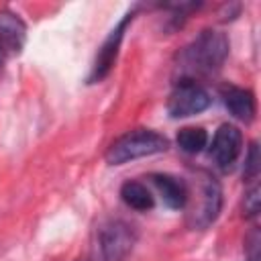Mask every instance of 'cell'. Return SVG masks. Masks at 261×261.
<instances>
[{"instance_id":"1","label":"cell","mask_w":261,"mask_h":261,"mask_svg":"<svg viewBox=\"0 0 261 261\" xmlns=\"http://www.w3.org/2000/svg\"><path fill=\"white\" fill-rule=\"evenodd\" d=\"M228 55V39L218 31H202L179 55V69L186 77L194 80V75H210L218 71Z\"/></svg>"},{"instance_id":"2","label":"cell","mask_w":261,"mask_h":261,"mask_svg":"<svg viewBox=\"0 0 261 261\" xmlns=\"http://www.w3.org/2000/svg\"><path fill=\"white\" fill-rule=\"evenodd\" d=\"M190 204L188 212V224L192 228H206L210 226L222 208V190L220 184L206 171H200L196 175V186L194 190L188 188V200Z\"/></svg>"},{"instance_id":"3","label":"cell","mask_w":261,"mask_h":261,"mask_svg":"<svg viewBox=\"0 0 261 261\" xmlns=\"http://www.w3.org/2000/svg\"><path fill=\"white\" fill-rule=\"evenodd\" d=\"M167 149V139L155 130L139 128L118 137L106 151V161L110 165H122L141 157L163 153Z\"/></svg>"},{"instance_id":"4","label":"cell","mask_w":261,"mask_h":261,"mask_svg":"<svg viewBox=\"0 0 261 261\" xmlns=\"http://www.w3.org/2000/svg\"><path fill=\"white\" fill-rule=\"evenodd\" d=\"M137 243V230L133 224L110 218L96 230V257L98 261H124Z\"/></svg>"},{"instance_id":"5","label":"cell","mask_w":261,"mask_h":261,"mask_svg":"<svg viewBox=\"0 0 261 261\" xmlns=\"http://www.w3.org/2000/svg\"><path fill=\"white\" fill-rule=\"evenodd\" d=\"M210 106V94L196 80H179L169 94L167 112L171 118H186Z\"/></svg>"},{"instance_id":"6","label":"cell","mask_w":261,"mask_h":261,"mask_svg":"<svg viewBox=\"0 0 261 261\" xmlns=\"http://www.w3.org/2000/svg\"><path fill=\"white\" fill-rule=\"evenodd\" d=\"M133 16H135V10H130V12H126L124 16H122V20L110 31V35L104 39V43H102V47L98 49V55H96V61H94V65H92V73H90V84H96V82H102L108 73H110V69H112V65H114V61H116V55H118V47H120V41H122V37H124V31H126V27H128V22L133 20Z\"/></svg>"},{"instance_id":"7","label":"cell","mask_w":261,"mask_h":261,"mask_svg":"<svg viewBox=\"0 0 261 261\" xmlns=\"http://www.w3.org/2000/svg\"><path fill=\"white\" fill-rule=\"evenodd\" d=\"M243 149V135L237 126L232 124H222L210 145V159L220 167V169H228L237 157L241 155Z\"/></svg>"},{"instance_id":"8","label":"cell","mask_w":261,"mask_h":261,"mask_svg":"<svg viewBox=\"0 0 261 261\" xmlns=\"http://www.w3.org/2000/svg\"><path fill=\"white\" fill-rule=\"evenodd\" d=\"M222 100H224L226 110H228L234 118H239V120H243V122H251V120L255 118L257 106H255V96H253V92H249V90H245V88L228 86V88L222 90Z\"/></svg>"},{"instance_id":"9","label":"cell","mask_w":261,"mask_h":261,"mask_svg":"<svg viewBox=\"0 0 261 261\" xmlns=\"http://www.w3.org/2000/svg\"><path fill=\"white\" fill-rule=\"evenodd\" d=\"M153 184L157 186L163 202L173 208V210H179V208H186V200H188V186L177 179V177H171V175H165V173H155L153 177Z\"/></svg>"},{"instance_id":"10","label":"cell","mask_w":261,"mask_h":261,"mask_svg":"<svg viewBox=\"0 0 261 261\" xmlns=\"http://www.w3.org/2000/svg\"><path fill=\"white\" fill-rule=\"evenodd\" d=\"M24 39H27L24 22L16 14L2 10L0 12V43L4 45V49L20 51V47L24 45Z\"/></svg>"},{"instance_id":"11","label":"cell","mask_w":261,"mask_h":261,"mask_svg":"<svg viewBox=\"0 0 261 261\" xmlns=\"http://www.w3.org/2000/svg\"><path fill=\"white\" fill-rule=\"evenodd\" d=\"M120 198H122V202H124L128 208L139 210V212L151 210L153 204H155L151 192H149L147 186H143L141 181H124L122 188H120Z\"/></svg>"},{"instance_id":"12","label":"cell","mask_w":261,"mask_h":261,"mask_svg":"<svg viewBox=\"0 0 261 261\" xmlns=\"http://www.w3.org/2000/svg\"><path fill=\"white\" fill-rule=\"evenodd\" d=\"M206 143H208V135L200 126H186L177 133V147L184 153L196 155L206 147Z\"/></svg>"},{"instance_id":"13","label":"cell","mask_w":261,"mask_h":261,"mask_svg":"<svg viewBox=\"0 0 261 261\" xmlns=\"http://www.w3.org/2000/svg\"><path fill=\"white\" fill-rule=\"evenodd\" d=\"M243 210L247 216H257L259 210H261V190H259V184L253 181V186L245 192V198H243Z\"/></svg>"},{"instance_id":"14","label":"cell","mask_w":261,"mask_h":261,"mask_svg":"<svg viewBox=\"0 0 261 261\" xmlns=\"http://www.w3.org/2000/svg\"><path fill=\"white\" fill-rule=\"evenodd\" d=\"M261 171V155H259V145L251 143L249 153H247V163H245V177L249 181H255Z\"/></svg>"},{"instance_id":"15","label":"cell","mask_w":261,"mask_h":261,"mask_svg":"<svg viewBox=\"0 0 261 261\" xmlns=\"http://www.w3.org/2000/svg\"><path fill=\"white\" fill-rule=\"evenodd\" d=\"M247 255H249V261H259V230L257 228L247 239Z\"/></svg>"},{"instance_id":"16","label":"cell","mask_w":261,"mask_h":261,"mask_svg":"<svg viewBox=\"0 0 261 261\" xmlns=\"http://www.w3.org/2000/svg\"><path fill=\"white\" fill-rule=\"evenodd\" d=\"M4 57H6V49H4V45L0 43V65H2V61H4Z\"/></svg>"},{"instance_id":"17","label":"cell","mask_w":261,"mask_h":261,"mask_svg":"<svg viewBox=\"0 0 261 261\" xmlns=\"http://www.w3.org/2000/svg\"><path fill=\"white\" fill-rule=\"evenodd\" d=\"M77 261H88V259H77Z\"/></svg>"}]
</instances>
